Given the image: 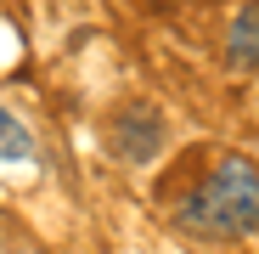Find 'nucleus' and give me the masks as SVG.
Wrapping results in <instances>:
<instances>
[{"label":"nucleus","mask_w":259,"mask_h":254,"mask_svg":"<svg viewBox=\"0 0 259 254\" xmlns=\"http://www.w3.org/2000/svg\"><path fill=\"white\" fill-rule=\"evenodd\" d=\"M181 226L197 237H248L259 232V164L226 158L214 175L197 181V192L181 203Z\"/></svg>","instance_id":"obj_1"},{"label":"nucleus","mask_w":259,"mask_h":254,"mask_svg":"<svg viewBox=\"0 0 259 254\" xmlns=\"http://www.w3.org/2000/svg\"><path fill=\"white\" fill-rule=\"evenodd\" d=\"M158 147H163V124H158V113H152V107H130V113L118 119V153H124L130 164H147Z\"/></svg>","instance_id":"obj_2"},{"label":"nucleus","mask_w":259,"mask_h":254,"mask_svg":"<svg viewBox=\"0 0 259 254\" xmlns=\"http://www.w3.org/2000/svg\"><path fill=\"white\" fill-rule=\"evenodd\" d=\"M226 51H231V62H237V68H259V0H248V6L231 17Z\"/></svg>","instance_id":"obj_3"},{"label":"nucleus","mask_w":259,"mask_h":254,"mask_svg":"<svg viewBox=\"0 0 259 254\" xmlns=\"http://www.w3.org/2000/svg\"><path fill=\"white\" fill-rule=\"evenodd\" d=\"M23 158H34V136L0 107V164H23Z\"/></svg>","instance_id":"obj_4"}]
</instances>
